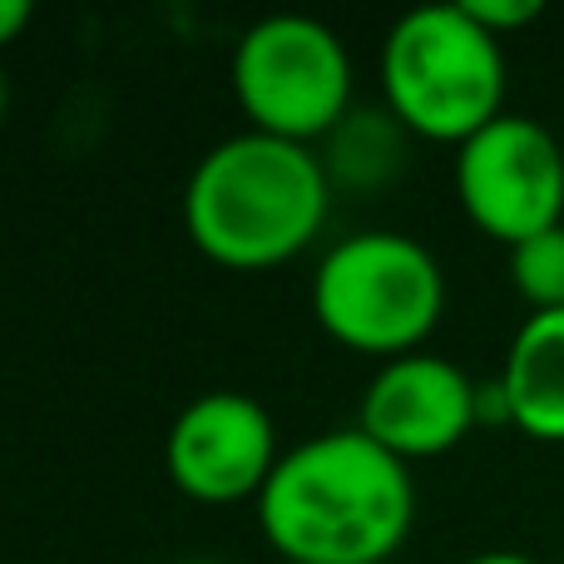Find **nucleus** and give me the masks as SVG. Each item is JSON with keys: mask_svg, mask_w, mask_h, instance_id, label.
Here are the masks:
<instances>
[{"mask_svg": "<svg viewBox=\"0 0 564 564\" xmlns=\"http://www.w3.org/2000/svg\"><path fill=\"white\" fill-rule=\"evenodd\" d=\"M460 564H540V560L520 555V550H480V555H470V560H460Z\"/></svg>", "mask_w": 564, "mask_h": 564, "instance_id": "nucleus-14", "label": "nucleus"}, {"mask_svg": "<svg viewBox=\"0 0 564 564\" xmlns=\"http://www.w3.org/2000/svg\"><path fill=\"white\" fill-rule=\"evenodd\" d=\"M416 520L406 460L357 426L282 451L258 496V530L282 564H387Z\"/></svg>", "mask_w": 564, "mask_h": 564, "instance_id": "nucleus-1", "label": "nucleus"}, {"mask_svg": "<svg viewBox=\"0 0 564 564\" xmlns=\"http://www.w3.org/2000/svg\"><path fill=\"white\" fill-rule=\"evenodd\" d=\"M460 10H466L486 35H496L500 45H506V35H516V30L535 25V20L545 15L540 0H460Z\"/></svg>", "mask_w": 564, "mask_h": 564, "instance_id": "nucleus-12", "label": "nucleus"}, {"mask_svg": "<svg viewBox=\"0 0 564 564\" xmlns=\"http://www.w3.org/2000/svg\"><path fill=\"white\" fill-rule=\"evenodd\" d=\"M406 139L411 134L387 109H351L327 134V154H322L332 188L347 184L371 194V188L391 184L401 174V164H406Z\"/></svg>", "mask_w": 564, "mask_h": 564, "instance_id": "nucleus-10", "label": "nucleus"}, {"mask_svg": "<svg viewBox=\"0 0 564 564\" xmlns=\"http://www.w3.org/2000/svg\"><path fill=\"white\" fill-rule=\"evenodd\" d=\"M506 421L540 446H564V312H530L496 377Z\"/></svg>", "mask_w": 564, "mask_h": 564, "instance_id": "nucleus-9", "label": "nucleus"}, {"mask_svg": "<svg viewBox=\"0 0 564 564\" xmlns=\"http://www.w3.org/2000/svg\"><path fill=\"white\" fill-rule=\"evenodd\" d=\"M178 564H224V560H204V555H198V560H178Z\"/></svg>", "mask_w": 564, "mask_h": 564, "instance_id": "nucleus-16", "label": "nucleus"}, {"mask_svg": "<svg viewBox=\"0 0 564 564\" xmlns=\"http://www.w3.org/2000/svg\"><path fill=\"white\" fill-rule=\"evenodd\" d=\"M278 460V426L248 391H204L178 411L164 436L169 480L198 506L258 500Z\"/></svg>", "mask_w": 564, "mask_h": 564, "instance_id": "nucleus-7", "label": "nucleus"}, {"mask_svg": "<svg viewBox=\"0 0 564 564\" xmlns=\"http://www.w3.org/2000/svg\"><path fill=\"white\" fill-rule=\"evenodd\" d=\"M387 115L426 144H466L506 115V45L456 6L406 10L381 40Z\"/></svg>", "mask_w": 564, "mask_h": 564, "instance_id": "nucleus-3", "label": "nucleus"}, {"mask_svg": "<svg viewBox=\"0 0 564 564\" xmlns=\"http://www.w3.org/2000/svg\"><path fill=\"white\" fill-rule=\"evenodd\" d=\"M312 317L347 351L381 361L411 357L446 317V273L411 234L361 228L322 253L312 273Z\"/></svg>", "mask_w": 564, "mask_h": 564, "instance_id": "nucleus-4", "label": "nucleus"}, {"mask_svg": "<svg viewBox=\"0 0 564 564\" xmlns=\"http://www.w3.org/2000/svg\"><path fill=\"white\" fill-rule=\"evenodd\" d=\"M234 99L253 134L317 144L351 115V55L312 15H268L234 50Z\"/></svg>", "mask_w": 564, "mask_h": 564, "instance_id": "nucleus-5", "label": "nucleus"}, {"mask_svg": "<svg viewBox=\"0 0 564 564\" xmlns=\"http://www.w3.org/2000/svg\"><path fill=\"white\" fill-rule=\"evenodd\" d=\"M327 214L332 178L322 154L253 129L214 144L184 184L188 238L228 273L292 263L322 234Z\"/></svg>", "mask_w": 564, "mask_h": 564, "instance_id": "nucleus-2", "label": "nucleus"}, {"mask_svg": "<svg viewBox=\"0 0 564 564\" xmlns=\"http://www.w3.org/2000/svg\"><path fill=\"white\" fill-rule=\"evenodd\" d=\"M510 282L530 312H564V224L510 248Z\"/></svg>", "mask_w": 564, "mask_h": 564, "instance_id": "nucleus-11", "label": "nucleus"}, {"mask_svg": "<svg viewBox=\"0 0 564 564\" xmlns=\"http://www.w3.org/2000/svg\"><path fill=\"white\" fill-rule=\"evenodd\" d=\"M460 214L486 238L516 248L564 224V139L530 115H500L456 149Z\"/></svg>", "mask_w": 564, "mask_h": 564, "instance_id": "nucleus-6", "label": "nucleus"}, {"mask_svg": "<svg viewBox=\"0 0 564 564\" xmlns=\"http://www.w3.org/2000/svg\"><path fill=\"white\" fill-rule=\"evenodd\" d=\"M35 20V10L25 6V0H0V50H10L20 35H25V25Z\"/></svg>", "mask_w": 564, "mask_h": 564, "instance_id": "nucleus-13", "label": "nucleus"}, {"mask_svg": "<svg viewBox=\"0 0 564 564\" xmlns=\"http://www.w3.org/2000/svg\"><path fill=\"white\" fill-rule=\"evenodd\" d=\"M480 426V381L451 357L411 351L381 361L357 406V431L397 460H436Z\"/></svg>", "mask_w": 564, "mask_h": 564, "instance_id": "nucleus-8", "label": "nucleus"}, {"mask_svg": "<svg viewBox=\"0 0 564 564\" xmlns=\"http://www.w3.org/2000/svg\"><path fill=\"white\" fill-rule=\"evenodd\" d=\"M6 109H10V85H6V69H0V119H6Z\"/></svg>", "mask_w": 564, "mask_h": 564, "instance_id": "nucleus-15", "label": "nucleus"}]
</instances>
